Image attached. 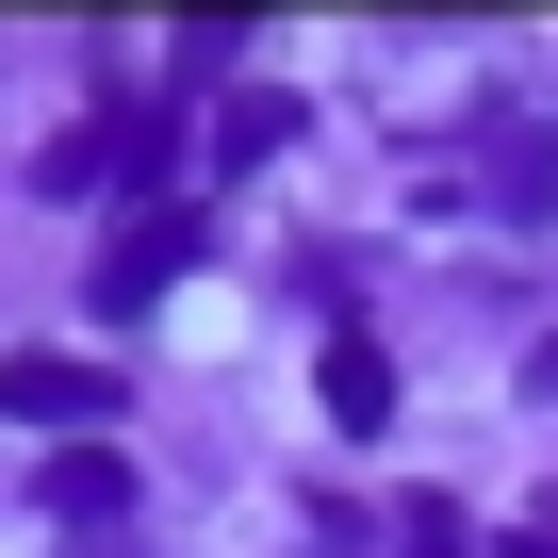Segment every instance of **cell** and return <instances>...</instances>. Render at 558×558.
I'll return each instance as SVG.
<instances>
[{"instance_id":"cell-2","label":"cell","mask_w":558,"mask_h":558,"mask_svg":"<svg viewBox=\"0 0 558 558\" xmlns=\"http://www.w3.org/2000/svg\"><path fill=\"white\" fill-rule=\"evenodd\" d=\"M181 263H197V214H116V246L83 263V296H99V313H148Z\"/></svg>"},{"instance_id":"cell-3","label":"cell","mask_w":558,"mask_h":558,"mask_svg":"<svg viewBox=\"0 0 558 558\" xmlns=\"http://www.w3.org/2000/svg\"><path fill=\"white\" fill-rule=\"evenodd\" d=\"M34 509H50L66 542H99V525H116V509H148V493H132V460H116V444H50V476H34Z\"/></svg>"},{"instance_id":"cell-5","label":"cell","mask_w":558,"mask_h":558,"mask_svg":"<svg viewBox=\"0 0 558 558\" xmlns=\"http://www.w3.org/2000/svg\"><path fill=\"white\" fill-rule=\"evenodd\" d=\"M329 427H345V444H378V427H395V362H378L362 329L329 345Z\"/></svg>"},{"instance_id":"cell-7","label":"cell","mask_w":558,"mask_h":558,"mask_svg":"<svg viewBox=\"0 0 558 558\" xmlns=\"http://www.w3.org/2000/svg\"><path fill=\"white\" fill-rule=\"evenodd\" d=\"M395 558H476V542H460V509H444V493H411V509H395Z\"/></svg>"},{"instance_id":"cell-8","label":"cell","mask_w":558,"mask_h":558,"mask_svg":"<svg viewBox=\"0 0 558 558\" xmlns=\"http://www.w3.org/2000/svg\"><path fill=\"white\" fill-rule=\"evenodd\" d=\"M525 558H558V525H542V542H525Z\"/></svg>"},{"instance_id":"cell-9","label":"cell","mask_w":558,"mask_h":558,"mask_svg":"<svg viewBox=\"0 0 558 558\" xmlns=\"http://www.w3.org/2000/svg\"><path fill=\"white\" fill-rule=\"evenodd\" d=\"M83 558H116V525H99V542H83Z\"/></svg>"},{"instance_id":"cell-4","label":"cell","mask_w":558,"mask_h":558,"mask_svg":"<svg viewBox=\"0 0 558 558\" xmlns=\"http://www.w3.org/2000/svg\"><path fill=\"white\" fill-rule=\"evenodd\" d=\"M476 181H493V214H509V230H542V214H558V116H509Z\"/></svg>"},{"instance_id":"cell-1","label":"cell","mask_w":558,"mask_h":558,"mask_svg":"<svg viewBox=\"0 0 558 558\" xmlns=\"http://www.w3.org/2000/svg\"><path fill=\"white\" fill-rule=\"evenodd\" d=\"M0 411H17V427H50V444H99V427L132 411V378H99V362L34 345V362H0Z\"/></svg>"},{"instance_id":"cell-6","label":"cell","mask_w":558,"mask_h":558,"mask_svg":"<svg viewBox=\"0 0 558 558\" xmlns=\"http://www.w3.org/2000/svg\"><path fill=\"white\" fill-rule=\"evenodd\" d=\"M214 148H230V165H263V148H296V99H230V116H214Z\"/></svg>"}]
</instances>
